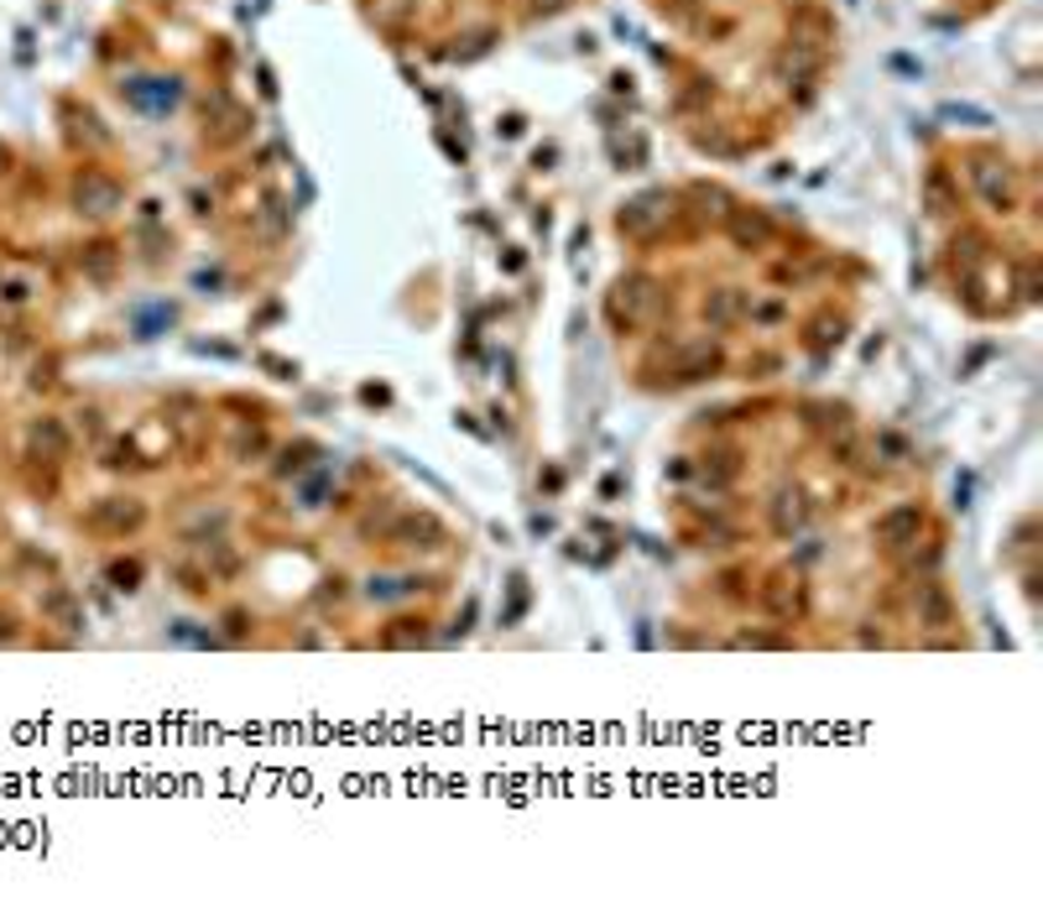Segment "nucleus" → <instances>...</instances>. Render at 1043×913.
<instances>
[{"label":"nucleus","instance_id":"obj_1","mask_svg":"<svg viewBox=\"0 0 1043 913\" xmlns=\"http://www.w3.org/2000/svg\"><path fill=\"white\" fill-rule=\"evenodd\" d=\"M605 309H611V324H616V329H648L652 318H657V309H663V292H657L652 277H621Z\"/></svg>","mask_w":1043,"mask_h":913},{"label":"nucleus","instance_id":"obj_2","mask_svg":"<svg viewBox=\"0 0 1043 913\" xmlns=\"http://www.w3.org/2000/svg\"><path fill=\"white\" fill-rule=\"evenodd\" d=\"M141 522H147V506H141L136 496H104V501H95V506L84 512V527H89V533H104V538H126Z\"/></svg>","mask_w":1043,"mask_h":913},{"label":"nucleus","instance_id":"obj_3","mask_svg":"<svg viewBox=\"0 0 1043 913\" xmlns=\"http://www.w3.org/2000/svg\"><path fill=\"white\" fill-rule=\"evenodd\" d=\"M762 605L778 616V622H799L804 616V579L793 570H778V574H767V585H762Z\"/></svg>","mask_w":1043,"mask_h":913},{"label":"nucleus","instance_id":"obj_4","mask_svg":"<svg viewBox=\"0 0 1043 913\" xmlns=\"http://www.w3.org/2000/svg\"><path fill=\"white\" fill-rule=\"evenodd\" d=\"M74 204H78V214L104 220V214H115V209H121V183L104 178V173H78V178H74Z\"/></svg>","mask_w":1043,"mask_h":913},{"label":"nucleus","instance_id":"obj_5","mask_svg":"<svg viewBox=\"0 0 1043 913\" xmlns=\"http://www.w3.org/2000/svg\"><path fill=\"white\" fill-rule=\"evenodd\" d=\"M913 611H918V626H934V631L955 626V596H950V585L918 579V585H913Z\"/></svg>","mask_w":1043,"mask_h":913},{"label":"nucleus","instance_id":"obj_6","mask_svg":"<svg viewBox=\"0 0 1043 913\" xmlns=\"http://www.w3.org/2000/svg\"><path fill=\"white\" fill-rule=\"evenodd\" d=\"M918 527H923V506H918V501H903V506H892V512L877 517L871 538L882 548H903V543H918Z\"/></svg>","mask_w":1043,"mask_h":913},{"label":"nucleus","instance_id":"obj_7","mask_svg":"<svg viewBox=\"0 0 1043 913\" xmlns=\"http://www.w3.org/2000/svg\"><path fill=\"white\" fill-rule=\"evenodd\" d=\"M767 512H772V533H778V538H793V533L808 522V501H804L799 486H778Z\"/></svg>","mask_w":1043,"mask_h":913},{"label":"nucleus","instance_id":"obj_8","mask_svg":"<svg viewBox=\"0 0 1043 913\" xmlns=\"http://www.w3.org/2000/svg\"><path fill=\"white\" fill-rule=\"evenodd\" d=\"M42 622L63 626V631H84V600L68 585H48L42 590Z\"/></svg>","mask_w":1043,"mask_h":913},{"label":"nucleus","instance_id":"obj_9","mask_svg":"<svg viewBox=\"0 0 1043 913\" xmlns=\"http://www.w3.org/2000/svg\"><path fill=\"white\" fill-rule=\"evenodd\" d=\"M391 543L407 548H443V522L428 517V512H407V517L391 527Z\"/></svg>","mask_w":1043,"mask_h":913},{"label":"nucleus","instance_id":"obj_10","mask_svg":"<svg viewBox=\"0 0 1043 913\" xmlns=\"http://www.w3.org/2000/svg\"><path fill=\"white\" fill-rule=\"evenodd\" d=\"M730 240H736L741 251H756V246L772 240V220L756 214V209H736V214H730Z\"/></svg>","mask_w":1043,"mask_h":913},{"label":"nucleus","instance_id":"obj_11","mask_svg":"<svg viewBox=\"0 0 1043 913\" xmlns=\"http://www.w3.org/2000/svg\"><path fill=\"white\" fill-rule=\"evenodd\" d=\"M709 371H720V350L715 345H689L678 355V382H704Z\"/></svg>","mask_w":1043,"mask_h":913},{"label":"nucleus","instance_id":"obj_12","mask_svg":"<svg viewBox=\"0 0 1043 913\" xmlns=\"http://www.w3.org/2000/svg\"><path fill=\"white\" fill-rule=\"evenodd\" d=\"M26 439H32V449H42L52 465H58V460H68V434H63V423H58V417L32 423V434H26Z\"/></svg>","mask_w":1043,"mask_h":913},{"label":"nucleus","instance_id":"obj_13","mask_svg":"<svg viewBox=\"0 0 1043 913\" xmlns=\"http://www.w3.org/2000/svg\"><path fill=\"white\" fill-rule=\"evenodd\" d=\"M130 100L141 104V110H167V104L178 100V84H173V78H141V84H130Z\"/></svg>","mask_w":1043,"mask_h":913},{"label":"nucleus","instance_id":"obj_14","mask_svg":"<svg viewBox=\"0 0 1043 913\" xmlns=\"http://www.w3.org/2000/svg\"><path fill=\"white\" fill-rule=\"evenodd\" d=\"M923 199H929V214H950V209H955V188H950V173H944V167L929 173V183H923Z\"/></svg>","mask_w":1043,"mask_h":913},{"label":"nucleus","instance_id":"obj_15","mask_svg":"<svg viewBox=\"0 0 1043 913\" xmlns=\"http://www.w3.org/2000/svg\"><path fill=\"white\" fill-rule=\"evenodd\" d=\"M736 313H741V298H736L730 287H726V292H715V303H704V318H715L720 329H726V324H730V318H736Z\"/></svg>","mask_w":1043,"mask_h":913},{"label":"nucleus","instance_id":"obj_16","mask_svg":"<svg viewBox=\"0 0 1043 913\" xmlns=\"http://www.w3.org/2000/svg\"><path fill=\"white\" fill-rule=\"evenodd\" d=\"M110 579H115V590H136L141 564H136V559H115V564H110Z\"/></svg>","mask_w":1043,"mask_h":913},{"label":"nucleus","instance_id":"obj_17","mask_svg":"<svg viewBox=\"0 0 1043 913\" xmlns=\"http://www.w3.org/2000/svg\"><path fill=\"white\" fill-rule=\"evenodd\" d=\"M877 449L887 454V465H903V460H908V439H903V434H877Z\"/></svg>","mask_w":1043,"mask_h":913},{"label":"nucleus","instance_id":"obj_18","mask_svg":"<svg viewBox=\"0 0 1043 913\" xmlns=\"http://www.w3.org/2000/svg\"><path fill=\"white\" fill-rule=\"evenodd\" d=\"M261 449H266V434H261V428H256V434H240V439H235V460H246V454H261Z\"/></svg>","mask_w":1043,"mask_h":913},{"label":"nucleus","instance_id":"obj_19","mask_svg":"<svg viewBox=\"0 0 1043 913\" xmlns=\"http://www.w3.org/2000/svg\"><path fill=\"white\" fill-rule=\"evenodd\" d=\"M5 167H11V147L0 141V173H5Z\"/></svg>","mask_w":1043,"mask_h":913},{"label":"nucleus","instance_id":"obj_20","mask_svg":"<svg viewBox=\"0 0 1043 913\" xmlns=\"http://www.w3.org/2000/svg\"><path fill=\"white\" fill-rule=\"evenodd\" d=\"M558 5H569V0H538V11H558Z\"/></svg>","mask_w":1043,"mask_h":913}]
</instances>
